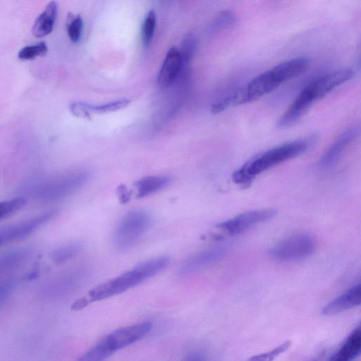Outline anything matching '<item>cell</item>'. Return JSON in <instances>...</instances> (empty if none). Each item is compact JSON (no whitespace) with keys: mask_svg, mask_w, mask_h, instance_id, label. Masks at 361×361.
Instances as JSON below:
<instances>
[{"mask_svg":"<svg viewBox=\"0 0 361 361\" xmlns=\"http://www.w3.org/2000/svg\"><path fill=\"white\" fill-rule=\"evenodd\" d=\"M90 303V302H89V300L86 296L82 297L81 298L78 299L73 303V305L71 306V309L73 310H79L83 309L87 305H88Z\"/></svg>","mask_w":361,"mask_h":361,"instance_id":"cell-27","label":"cell"},{"mask_svg":"<svg viewBox=\"0 0 361 361\" xmlns=\"http://www.w3.org/2000/svg\"><path fill=\"white\" fill-rule=\"evenodd\" d=\"M130 101L121 99L99 105H92L85 102H75L70 104L71 112L77 117L90 119L91 114L113 112L126 107Z\"/></svg>","mask_w":361,"mask_h":361,"instance_id":"cell-11","label":"cell"},{"mask_svg":"<svg viewBox=\"0 0 361 361\" xmlns=\"http://www.w3.org/2000/svg\"><path fill=\"white\" fill-rule=\"evenodd\" d=\"M196 39L192 35H188L183 40L180 50L179 51L183 65L188 66L196 49Z\"/></svg>","mask_w":361,"mask_h":361,"instance_id":"cell-24","label":"cell"},{"mask_svg":"<svg viewBox=\"0 0 361 361\" xmlns=\"http://www.w3.org/2000/svg\"><path fill=\"white\" fill-rule=\"evenodd\" d=\"M57 11L58 4L56 1H50L33 24L32 32L35 37H43L52 32L56 19Z\"/></svg>","mask_w":361,"mask_h":361,"instance_id":"cell-14","label":"cell"},{"mask_svg":"<svg viewBox=\"0 0 361 361\" xmlns=\"http://www.w3.org/2000/svg\"><path fill=\"white\" fill-rule=\"evenodd\" d=\"M47 51L48 47L46 43L41 42L36 44L23 47L18 52V56L20 60H32L44 56Z\"/></svg>","mask_w":361,"mask_h":361,"instance_id":"cell-23","label":"cell"},{"mask_svg":"<svg viewBox=\"0 0 361 361\" xmlns=\"http://www.w3.org/2000/svg\"><path fill=\"white\" fill-rule=\"evenodd\" d=\"M82 25V19L79 15L68 14L66 23L67 33L73 43H77L80 40Z\"/></svg>","mask_w":361,"mask_h":361,"instance_id":"cell-21","label":"cell"},{"mask_svg":"<svg viewBox=\"0 0 361 361\" xmlns=\"http://www.w3.org/2000/svg\"><path fill=\"white\" fill-rule=\"evenodd\" d=\"M315 241L307 233L290 235L276 244L270 250L271 257L280 262H294L309 257L314 252Z\"/></svg>","mask_w":361,"mask_h":361,"instance_id":"cell-4","label":"cell"},{"mask_svg":"<svg viewBox=\"0 0 361 361\" xmlns=\"http://www.w3.org/2000/svg\"><path fill=\"white\" fill-rule=\"evenodd\" d=\"M83 249L80 243H73L56 249L51 252L52 259L57 263L66 262L78 255Z\"/></svg>","mask_w":361,"mask_h":361,"instance_id":"cell-19","label":"cell"},{"mask_svg":"<svg viewBox=\"0 0 361 361\" xmlns=\"http://www.w3.org/2000/svg\"><path fill=\"white\" fill-rule=\"evenodd\" d=\"M11 288V285L8 283L0 284V303L7 298Z\"/></svg>","mask_w":361,"mask_h":361,"instance_id":"cell-28","label":"cell"},{"mask_svg":"<svg viewBox=\"0 0 361 361\" xmlns=\"http://www.w3.org/2000/svg\"><path fill=\"white\" fill-rule=\"evenodd\" d=\"M27 200L23 197L0 202V220L8 218L18 212L25 206Z\"/></svg>","mask_w":361,"mask_h":361,"instance_id":"cell-20","label":"cell"},{"mask_svg":"<svg viewBox=\"0 0 361 361\" xmlns=\"http://www.w3.org/2000/svg\"><path fill=\"white\" fill-rule=\"evenodd\" d=\"M153 219L143 210L127 213L117 226L114 234V246L120 250L133 247L151 228Z\"/></svg>","mask_w":361,"mask_h":361,"instance_id":"cell-3","label":"cell"},{"mask_svg":"<svg viewBox=\"0 0 361 361\" xmlns=\"http://www.w3.org/2000/svg\"><path fill=\"white\" fill-rule=\"evenodd\" d=\"M361 350V331L358 326L349 335L341 347L331 355L330 360L335 361H348L355 359Z\"/></svg>","mask_w":361,"mask_h":361,"instance_id":"cell-16","label":"cell"},{"mask_svg":"<svg viewBox=\"0 0 361 361\" xmlns=\"http://www.w3.org/2000/svg\"><path fill=\"white\" fill-rule=\"evenodd\" d=\"M54 214V212H49L27 221L4 228L0 233L2 243L20 239L30 235L41 225L51 219Z\"/></svg>","mask_w":361,"mask_h":361,"instance_id":"cell-10","label":"cell"},{"mask_svg":"<svg viewBox=\"0 0 361 361\" xmlns=\"http://www.w3.org/2000/svg\"><path fill=\"white\" fill-rule=\"evenodd\" d=\"M310 60L305 57H298L283 61L271 69L282 82L297 77L309 67Z\"/></svg>","mask_w":361,"mask_h":361,"instance_id":"cell-15","label":"cell"},{"mask_svg":"<svg viewBox=\"0 0 361 361\" xmlns=\"http://www.w3.org/2000/svg\"><path fill=\"white\" fill-rule=\"evenodd\" d=\"M153 327L150 322H142L125 327L119 328L101 341L112 354L131 344L136 343L150 332Z\"/></svg>","mask_w":361,"mask_h":361,"instance_id":"cell-5","label":"cell"},{"mask_svg":"<svg viewBox=\"0 0 361 361\" xmlns=\"http://www.w3.org/2000/svg\"><path fill=\"white\" fill-rule=\"evenodd\" d=\"M291 345L290 341H286L279 346L274 348L273 350L267 352L265 353L259 354L255 356H252L249 360H274L276 357H277L281 353L285 352L286 350L289 348Z\"/></svg>","mask_w":361,"mask_h":361,"instance_id":"cell-25","label":"cell"},{"mask_svg":"<svg viewBox=\"0 0 361 361\" xmlns=\"http://www.w3.org/2000/svg\"><path fill=\"white\" fill-rule=\"evenodd\" d=\"M156 25V14L150 11L147 14L142 28V40L143 46L147 48L152 40Z\"/></svg>","mask_w":361,"mask_h":361,"instance_id":"cell-22","label":"cell"},{"mask_svg":"<svg viewBox=\"0 0 361 361\" xmlns=\"http://www.w3.org/2000/svg\"><path fill=\"white\" fill-rule=\"evenodd\" d=\"M359 133L360 128L358 126L350 127L342 133L321 158V166L327 167L333 164L343 150L358 136Z\"/></svg>","mask_w":361,"mask_h":361,"instance_id":"cell-12","label":"cell"},{"mask_svg":"<svg viewBox=\"0 0 361 361\" xmlns=\"http://www.w3.org/2000/svg\"><path fill=\"white\" fill-rule=\"evenodd\" d=\"M276 214L274 209L252 210L242 213L233 219L224 221L216 227L228 235L241 233L250 228L272 219Z\"/></svg>","mask_w":361,"mask_h":361,"instance_id":"cell-7","label":"cell"},{"mask_svg":"<svg viewBox=\"0 0 361 361\" xmlns=\"http://www.w3.org/2000/svg\"><path fill=\"white\" fill-rule=\"evenodd\" d=\"M170 182L171 179L166 176H149L142 178L134 183L137 190L136 197L142 198L152 195L166 187Z\"/></svg>","mask_w":361,"mask_h":361,"instance_id":"cell-17","label":"cell"},{"mask_svg":"<svg viewBox=\"0 0 361 361\" xmlns=\"http://www.w3.org/2000/svg\"><path fill=\"white\" fill-rule=\"evenodd\" d=\"M226 252V247L216 246L202 250L185 259L178 268L180 276H187L202 270L219 261Z\"/></svg>","mask_w":361,"mask_h":361,"instance_id":"cell-8","label":"cell"},{"mask_svg":"<svg viewBox=\"0 0 361 361\" xmlns=\"http://www.w3.org/2000/svg\"><path fill=\"white\" fill-rule=\"evenodd\" d=\"M317 138L316 135H311L253 157L233 173V181L242 188L249 187L257 175L304 153L314 144Z\"/></svg>","mask_w":361,"mask_h":361,"instance_id":"cell-1","label":"cell"},{"mask_svg":"<svg viewBox=\"0 0 361 361\" xmlns=\"http://www.w3.org/2000/svg\"><path fill=\"white\" fill-rule=\"evenodd\" d=\"M116 192L121 204H126L130 201L132 192L125 184H120L117 187Z\"/></svg>","mask_w":361,"mask_h":361,"instance_id":"cell-26","label":"cell"},{"mask_svg":"<svg viewBox=\"0 0 361 361\" xmlns=\"http://www.w3.org/2000/svg\"><path fill=\"white\" fill-rule=\"evenodd\" d=\"M1 243H2V240H1V238L0 237V245H1Z\"/></svg>","mask_w":361,"mask_h":361,"instance_id":"cell-29","label":"cell"},{"mask_svg":"<svg viewBox=\"0 0 361 361\" xmlns=\"http://www.w3.org/2000/svg\"><path fill=\"white\" fill-rule=\"evenodd\" d=\"M360 285L357 284L329 302L322 310L324 315H334L360 304Z\"/></svg>","mask_w":361,"mask_h":361,"instance_id":"cell-13","label":"cell"},{"mask_svg":"<svg viewBox=\"0 0 361 361\" xmlns=\"http://www.w3.org/2000/svg\"><path fill=\"white\" fill-rule=\"evenodd\" d=\"M183 66L179 50L171 47L167 52L157 78L159 87L166 88L176 82Z\"/></svg>","mask_w":361,"mask_h":361,"instance_id":"cell-9","label":"cell"},{"mask_svg":"<svg viewBox=\"0 0 361 361\" xmlns=\"http://www.w3.org/2000/svg\"><path fill=\"white\" fill-rule=\"evenodd\" d=\"M353 75L351 68H344L324 75L306 85L302 90L313 103L336 87L349 80Z\"/></svg>","mask_w":361,"mask_h":361,"instance_id":"cell-6","label":"cell"},{"mask_svg":"<svg viewBox=\"0 0 361 361\" xmlns=\"http://www.w3.org/2000/svg\"><path fill=\"white\" fill-rule=\"evenodd\" d=\"M168 256H159L145 261L130 270L97 285L87 296L90 302L102 300L123 293L155 276L169 264Z\"/></svg>","mask_w":361,"mask_h":361,"instance_id":"cell-2","label":"cell"},{"mask_svg":"<svg viewBox=\"0 0 361 361\" xmlns=\"http://www.w3.org/2000/svg\"><path fill=\"white\" fill-rule=\"evenodd\" d=\"M237 20V16L233 11H222L212 20L209 30L212 32H216L228 29L235 25Z\"/></svg>","mask_w":361,"mask_h":361,"instance_id":"cell-18","label":"cell"}]
</instances>
